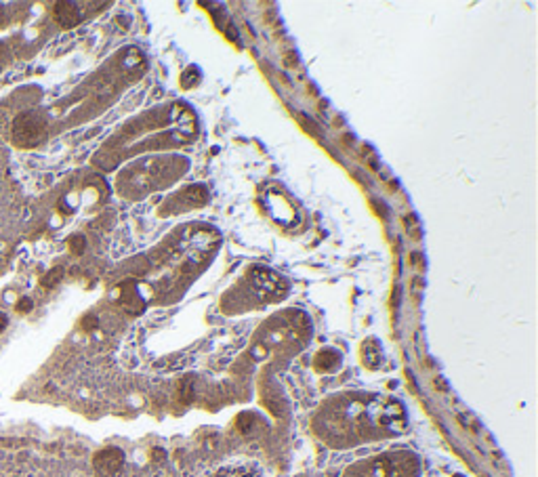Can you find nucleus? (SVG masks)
<instances>
[{
    "instance_id": "15",
    "label": "nucleus",
    "mask_w": 538,
    "mask_h": 477,
    "mask_svg": "<svg viewBox=\"0 0 538 477\" xmlns=\"http://www.w3.org/2000/svg\"><path fill=\"white\" fill-rule=\"evenodd\" d=\"M6 324H9V320H6V315L2 313V311H0V332H2V330L6 328Z\"/></svg>"
},
{
    "instance_id": "9",
    "label": "nucleus",
    "mask_w": 538,
    "mask_h": 477,
    "mask_svg": "<svg viewBox=\"0 0 538 477\" xmlns=\"http://www.w3.org/2000/svg\"><path fill=\"white\" fill-rule=\"evenodd\" d=\"M67 246H69V252H74V254H82L84 252V248H86V240H84V236H72L67 240Z\"/></svg>"
},
{
    "instance_id": "4",
    "label": "nucleus",
    "mask_w": 538,
    "mask_h": 477,
    "mask_svg": "<svg viewBox=\"0 0 538 477\" xmlns=\"http://www.w3.org/2000/svg\"><path fill=\"white\" fill-rule=\"evenodd\" d=\"M120 305L130 311V313H141L145 309V296L139 295V284L137 282H124L120 286Z\"/></svg>"
},
{
    "instance_id": "12",
    "label": "nucleus",
    "mask_w": 538,
    "mask_h": 477,
    "mask_svg": "<svg viewBox=\"0 0 538 477\" xmlns=\"http://www.w3.org/2000/svg\"><path fill=\"white\" fill-rule=\"evenodd\" d=\"M82 328H84V330L97 328V317H95V315H86L84 320H82Z\"/></svg>"
},
{
    "instance_id": "3",
    "label": "nucleus",
    "mask_w": 538,
    "mask_h": 477,
    "mask_svg": "<svg viewBox=\"0 0 538 477\" xmlns=\"http://www.w3.org/2000/svg\"><path fill=\"white\" fill-rule=\"evenodd\" d=\"M93 467L99 477H116L124 467V452L118 448H103L95 454Z\"/></svg>"
},
{
    "instance_id": "6",
    "label": "nucleus",
    "mask_w": 538,
    "mask_h": 477,
    "mask_svg": "<svg viewBox=\"0 0 538 477\" xmlns=\"http://www.w3.org/2000/svg\"><path fill=\"white\" fill-rule=\"evenodd\" d=\"M341 362V355L337 351H332V349H324V351H320L318 355H315V370L320 372H330L334 370V368L339 366Z\"/></svg>"
},
{
    "instance_id": "5",
    "label": "nucleus",
    "mask_w": 538,
    "mask_h": 477,
    "mask_svg": "<svg viewBox=\"0 0 538 477\" xmlns=\"http://www.w3.org/2000/svg\"><path fill=\"white\" fill-rule=\"evenodd\" d=\"M53 13H55L57 23H59L61 28H65V30L76 28V25L82 21V13H80V9L74 2H57Z\"/></svg>"
},
{
    "instance_id": "8",
    "label": "nucleus",
    "mask_w": 538,
    "mask_h": 477,
    "mask_svg": "<svg viewBox=\"0 0 538 477\" xmlns=\"http://www.w3.org/2000/svg\"><path fill=\"white\" fill-rule=\"evenodd\" d=\"M61 278H63V269L61 267H53V269L42 276L40 284H42V288H55V286L61 282Z\"/></svg>"
},
{
    "instance_id": "11",
    "label": "nucleus",
    "mask_w": 538,
    "mask_h": 477,
    "mask_svg": "<svg viewBox=\"0 0 538 477\" xmlns=\"http://www.w3.org/2000/svg\"><path fill=\"white\" fill-rule=\"evenodd\" d=\"M181 399L185 404H189L194 399V387H192V380H185V383L181 385Z\"/></svg>"
},
{
    "instance_id": "7",
    "label": "nucleus",
    "mask_w": 538,
    "mask_h": 477,
    "mask_svg": "<svg viewBox=\"0 0 538 477\" xmlns=\"http://www.w3.org/2000/svg\"><path fill=\"white\" fill-rule=\"evenodd\" d=\"M362 353H364V362H366V366H368V368H378V366H381L383 353H381V347H378V343L375 339H370V341L364 343Z\"/></svg>"
},
{
    "instance_id": "14",
    "label": "nucleus",
    "mask_w": 538,
    "mask_h": 477,
    "mask_svg": "<svg viewBox=\"0 0 538 477\" xmlns=\"http://www.w3.org/2000/svg\"><path fill=\"white\" fill-rule=\"evenodd\" d=\"M410 259H412V263H414V265H423V254L412 252V257H410Z\"/></svg>"
},
{
    "instance_id": "17",
    "label": "nucleus",
    "mask_w": 538,
    "mask_h": 477,
    "mask_svg": "<svg viewBox=\"0 0 538 477\" xmlns=\"http://www.w3.org/2000/svg\"><path fill=\"white\" fill-rule=\"evenodd\" d=\"M288 66H296V53H288Z\"/></svg>"
},
{
    "instance_id": "18",
    "label": "nucleus",
    "mask_w": 538,
    "mask_h": 477,
    "mask_svg": "<svg viewBox=\"0 0 538 477\" xmlns=\"http://www.w3.org/2000/svg\"><path fill=\"white\" fill-rule=\"evenodd\" d=\"M4 21H6V13L2 11V6H0V28L4 25Z\"/></svg>"
},
{
    "instance_id": "16",
    "label": "nucleus",
    "mask_w": 538,
    "mask_h": 477,
    "mask_svg": "<svg viewBox=\"0 0 538 477\" xmlns=\"http://www.w3.org/2000/svg\"><path fill=\"white\" fill-rule=\"evenodd\" d=\"M372 204H375V208L378 211V214H381V217H385V214H387V208H385V206H381V204H378V202H372Z\"/></svg>"
},
{
    "instance_id": "10",
    "label": "nucleus",
    "mask_w": 538,
    "mask_h": 477,
    "mask_svg": "<svg viewBox=\"0 0 538 477\" xmlns=\"http://www.w3.org/2000/svg\"><path fill=\"white\" fill-rule=\"evenodd\" d=\"M32 307H34L32 298H30V296H21V298L17 301V305H15V311H17V313H30Z\"/></svg>"
},
{
    "instance_id": "1",
    "label": "nucleus",
    "mask_w": 538,
    "mask_h": 477,
    "mask_svg": "<svg viewBox=\"0 0 538 477\" xmlns=\"http://www.w3.org/2000/svg\"><path fill=\"white\" fill-rule=\"evenodd\" d=\"M47 118L38 112H23L13 120V143L17 148H38L47 139Z\"/></svg>"
},
{
    "instance_id": "2",
    "label": "nucleus",
    "mask_w": 538,
    "mask_h": 477,
    "mask_svg": "<svg viewBox=\"0 0 538 477\" xmlns=\"http://www.w3.org/2000/svg\"><path fill=\"white\" fill-rule=\"evenodd\" d=\"M250 282L265 298H280L288 288L280 276H276L269 269H261V267H255L250 271Z\"/></svg>"
},
{
    "instance_id": "13",
    "label": "nucleus",
    "mask_w": 538,
    "mask_h": 477,
    "mask_svg": "<svg viewBox=\"0 0 538 477\" xmlns=\"http://www.w3.org/2000/svg\"><path fill=\"white\" fill-rule=\"evenodd\" d=\"M196 69H192V74H187V76H183V86H194L196 82H198V78H196Z\"/></svg>"
}]
</instances>
